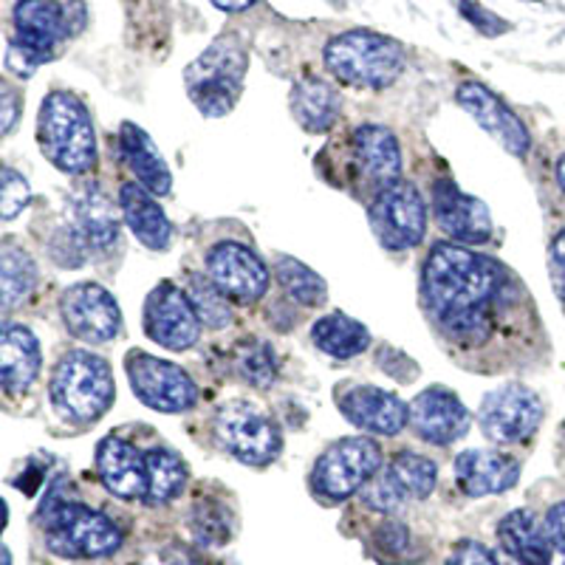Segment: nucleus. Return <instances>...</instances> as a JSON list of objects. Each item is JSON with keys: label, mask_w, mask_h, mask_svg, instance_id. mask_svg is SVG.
Wrapping results in <instances>:
<instances>
[{"label": "nucleus", "mask_w": 565, "mask_h": 565, "mask_svg": "<svg viewBox=\"0 0 565 565\" xmlns=\"http://www.w3.org/2000/svg\"><path fill=\"white\" fill-rule=\"evenodd\" d=\"M509 277L492 257L461 244H436L424 260L422 291L427 311L450 340L478 345L492 334L498 300Z\"/></svg>", "instance_id": "nucleus-1"}, {"label": "nucleus", "mask_w": 565, "mask_h": 565, "mask_svg": "<svg viewBox=\"0 0 565 565\" xmlns=\"http://www.w3.org/2000/svg\"><path fill=\"white\" fill-rule=\"evenodd\" d=\"M40 526H43L49 548L60 557H110L122 546V532L108 514L71 501L63 492V481L54 483L45 494L40 507Z\"/></svg>", "instance_id": "nucleus-2"}, {"label": "nucleus", "mask_w": 565, "mask_h": 565, "mask_svg": "<svg viewBox=\"0 0 565 565\" xmlns=\"http://www.w3.org/2000/svg\"><path fill=\"white\" fill-rule=\"evenodd\" d=\"M38 145L60 173L83 175L97 164V134L90 114L68 90H54L40 105Z\"/></svg>", "instance_id": "nucleus-3"}, {"label": "nucleus", "mask_w": 565, "mask_h": 565, "mask_svg": "<svg viewBox=\"0 0 565 565\" xmlns=\"http://www.w3.org/2000/svg\"><path fill=\"white\" fill-rule=\"evenodd\" d=\"M49 393L60 416L77 424H94L114 405V373L97 353L68 351L54 367Z\"/></svg>", "instance_id": "nucleus-4"}, {"label": "nucleus", "mask_w": 565, "mask_h": 565, "mask_svg": "<svg viewBox=\"0 0 565 565\" xmlns=\"http://www.w3.org/2000/svg\"><path fill=\"white\" fill-rule=\"evenodd\" d=\"M326 65L342 83L382 90L402 77L407 57L396 40L367 29H353L326 45Z\"/></svg>", "instance_id": "nucleus-5"}, {"label": "nucleus", "mask_w": 565, "mask_h": 565, "mask_svg": "<svg viewBox=\"0 0 565 565\" xmlns=\"http://www.w3.org/2000/svg\"><path fill=\"white\" fill-rule=\"evenodd\" d=\"M249 54L238 38H218L201 54L199 60L186 65L184 85L195 108L204 116H226L244 90Z\"/></svg>", "instance_id": "nucleus-6"}, {"label": "nucleus", "mask_w": 565, "mask_h": 565, "mask_svg": "<svg viewBox=\"0 0 565 565\" xmlns=\"http://www.w3.org/2000/svg\"><path fill=\"white\" fill-rule=\"evenodd\" d=\"M215 438L230 456L249 467H266L280 452V427L255 402L235 398L226 402L215 416Z\"/></svg>", "instance_id": "nucleus-7"}, {"label": "nucleus", "mask_w": 565, "mask_h": 565, "mask_svg": "<svg viewBox=\"0 0 565 565\" xmlns=\"http://www.w3.org/2000/svg\"><path fill=\"white\" fill-rule=\"evenodd\" d=\"M380 469V444L365 436L342 438L317 458L311 483H315V492L322 494L326 501H345L351 494L362 492Z\"/></svg>", "instance_id": "nucleus-8"}, {"label": "nucleus", "mask_w": 565, "mask_h": 565, "mask_svg": "<svg viewBox=\"0 0 565 565\" xmlns=\"http://www.w3.org/2000/svg\"><path fill=\"white\" fill-rule=\"evenodd\" d=\"M128 380L134 396L141 405L159 413H184L199 402V387L190 380V373L168 360H159L153 353L130 351L125 356Z\"/></svg>", "instance_id": "nucleus-9"}, {"label": "nucleus", "mask_w": 565, "mask_h": 565, "mask_svg": "<svg viewBox=\"0 0 565 565\" xmlns=\"http://www.w3.org/2000/svg\"><path fill=\"white\" fill-rule=\"evenodd\" d=\"M371 226L385 249H413L427 232V206L422 193L407 181L387 186L371 204Z\"/></svg>", "instance_id": "nucleus-10"}, {"label": "nucleus", "mask_w": 565, "mask_h": 565, "mask_svg": "<svg viewBox=\"0 0 565 565\" xmlns=\"http://www.w3.org/2000/svg\"><path fill=\"white\" fill-rule=\"evenodd\" d=\"M543 422V402L523 385H507L483 396L478 424L494 444H521L537 433Z\"/></svg>", "instance_id": "nucleus-11"}, {"label": "nucleus", "mask_w": 565, "mask_h": 565, "mask_svg": "<svg viewBox=\"0 0 565 565\" xmlns=\"http://www.w3.org/2000/svg\"><path fill=\"white\" fill-rule=\"evenodd\" d=\"M60 315L65 328L88 345H103L122 331V311L108 289L99 282H77L60 297Z\"/></svg>", "instance_id": "nucleus-12"}, {"label": "nucleus", "mask_w": 565, "mask_h": 565, "mask_svg": "<svg viewBox=\"0 0 565 565\" xmlns=\"http://www.w3.org/2000/svg\"><path fill=\"white\" fill-rule=\"evenodd\" d=\"M145 334L168 351H186L201 337V320L193 300L173 282H159L145 302Z\"/></svg>", "instance_id": "nucleus-13"}, {"label": "nucleus", "mask_w": 565, "mask_h": 565, "mask_svg": "<svg viewBox=\"0 0 565 565\" xmlns=\"http://www.w3.org/2000/svg\"><path fill=\"white\" fill-rule=\"evenodd\" d=\"M206 277L232 302H255L266 295L271 275L249 246L221 241L206 255Z\"/></svg>", "instance_id": "nucleus-14"}, {"label": "nucleus", "mask_w": 565, "mask_h": 565, "mask_svg": "<svg viewBox=\"0 0 565 565\" xmlns=\"http://www.w3.org/2000/svg\"><path fill=\"white\" fill-rule=\"evenodd\" d=\"M433 215L452 244L481 246L492 238V215L476 195H467L456 181L441 179L433 186Z\"/></svg>", "instance_id": "nucleus-15"}, {"label": "nucleus", "mask_w": 565, "mask_h": 565, "mask_svg": "<svg viewBox=\"0 0 565 565\" xmlns=\"http://www.w3.org/2000/svg\"><path fill=\"white\" fill-rule=\"evenodd\" d=\"M337 407L342 416L373 436H398L411 424V407L382 387L351 385L337 391Z\"/></svg>", "instance_id": "nucleus-16"}, {"label": "nucleus", "mask_w": 565, "mask_h": 565, "mask_svg": "<svg viewBox=\"0 0 565 565\" xmlns=\"http://www.w3.org/2000/svg\"><path fill=\"white\" fill-rule=\"evenodd\" d=\"M456 99L458 105H461V108L467 110V114L472 116V119H476L503 150H507V153L518 156V159H523V156L529 153V148H532V136H529L526 125L518 119V114H514L501 97H494L487 85H458Z\"/></svg>", "instance_id": "nucleus-17"}, {"label": "nucleus", "mask_w": 565, "mask_h": 565, "mask_svg": "<svg viewBox=\"0 0 565 565\" xmlns=\"http://www.w3.org/2000/svg\"><path fill=\"white\" fill-rule=\"evenodd\" d=\"M407 407H411L413 433L427 444H436V447L458 441L472 427V416L463 407V402L447 387L422 391Z\"/></svg>", "instance_id": "nucleus-18"}, {"label": "nucleus", "mask_w": 565, "mask_h": 565, "mask_svg": "<svg viewBox=\"0 0 565 565\" xmlns=\"http://www.w3.org/2000/svg\"><path fill=\"white\" fill-rule=\"evenodd\" d=\"M353 164L365 184L376 190V195L385 193L387 186L398 184L402 175V148H398L393 130L382 125H362L353 130Z\"/></svg>", "instance_id": "nucleus-19"}, {"label": "nucleus", "mask_w": 565, "mask_h": 565, "mask_svg": "<svg viewBox=\"0 0 565 565\" xmlns=\"http://www.w3.org/2000/svg\"><path fill=\"white\" fill-rule=\"evenodd\" d=\"M97 472L103 487L122 501L148 498V461L125 438L108 436L97 447Z\"/></svg>", "instance_id": "nucleus-20"}, {"label": "nucleus", "mask_w": 565, "mask_h": 565, "mask_svg": "<svg viewBox=\"0 0 565 565\" xmlns=\"http://www.w3.org/2000/svg\"><path fill=\"white\" fill-rule=\"evenodd\" d=\"M14 29H18V43L32 49L43 60H52L71 32L68 12L57 0H18Z\"/></svg>", "instance_id": "nucleus-21"}, {"label": "nucleus", "mask_w": 565, "mask_h": 565, "mask_svg": "<svg viewBox=\"0 0 565 565\" xmlns=\"http://www.w3.org/2000/svg\"><path fill=\"white\" fill-rule=\"evenodd\" d=\"M458 487L469 498H487L501 494L518 483L521 478V461L494 450H467L456 461Z\"/></svg>", "instance_id": "nucleus-22"}, {"label": "nucleus", "mask_w": 565, "mask_h": 565, "mask_svg": "<svg viewBox=\"0 0 565 565\" xmlns=\"http://www.w3.org/2000/svg\"><path fill=\"white\" fill-rule=\"evenodd\" d=\"M68 226L77 232L83 244L90 249L105 252L119 238V218L108 195L97 186H83L68 201Z\"/></svg>", "instance_id": "nucleus-23"}, {"label": "nucleus", "mask_w": 565, "mask_h": 565, "mask_svg": "<svg viewBox=\"0 0 565 565\" xmlns=\"http://www.w3.org/2000/svg\"><path fill=\"white\" fill-rule=\"evenodd\" d=\"M40 342L26 326L3 322L0 331V382L9 393H23L40 376Z\"/></svg>", "instance_id": "nucleus-24"}, {"label": "nucleus", "mask_w": 565, "mask_h": 565, "mask_svg": "<svg viewBox=\"0 0 565 565\" xmlns=\"http://www.w3.org/2000/svg\"><path fill=\"white\" fill-rule=\"evenodd\" d=\"M498 540L503 552L518 565H552L554 543L548 537L546 521L529 509H514L498 523Z\"/></svg>", "instance_id": "nucleus-25"}, {"label": "nucleus", "mask_w": 565, "mask_h": 565, "mask_svg": "<svg viewBox=\"0 0 565 565\" xmlns=\"http://www.w3.org/2000/svg\"><path fill=\"white\" fill-rule=\"evenodd\" d=\"M119 210H122L125 224L139 244L153 252L168 249L170 238H173V226H170V218L164 215L159 201L153 199V193H148L145 186L125 184L119 190Z\"/></svg>", "instance_id": "nucleus-26"}, {"label": "nucleus", "mask_w": 565, "mask_h": 565, "mask_svg": "<svg viewBox=\"0 0 565 565\" xmlns=\"http://www.w3.org/2000/svg\"><path fill=\"white\" fill-rule=\"evenodd\" d=\"M119 150H122V159L128 164L130 173L136 175L139 186H145L148 193L153 195H168L170 186H173V175H170L168 161L161 159V153L156 150L153 139H150L139 125L125 122L119 128Z\"/></svg>", "instance_id": "nucleus-27"}, {"label": "nucleus", "mask_w": 565, "mask_h": 565, "mask_svg": "<svg viewBox=\"0 0 565 565\" xmlns=\"http://www.w3.org/2000/svg\"><path fill=\"white\" fill-rule=\"evenodd\" d=\"M291 114L309 134H326L340 116V94L326 79H300L291 88Z\"/></svg>", "instance_id": "nucleus-28"}, {"label": "nucleus", "mask_w": 565, "mask_h": 565, "mask_svg": "<svg viewBox=\"0 0 565 565\" xmlns=\"http://www.w3.org/2000/svg\"><path fill=\"white\" fill-rule=\"evenodd\" d=\"M311 340L322 353L334 356V360H353L371 345V331L362 322H356L348 315H328L315 322L311 328Z\"/></svg>", "instance_id": "nucleus-29"}, {"label": "nucleus", "mask_w": 565, "mask_h": 565, "mask_svg": "<svg viewBox=\"0 0 565 565\" xmlns=\"http://www.w3.org/2000/svg\"><path fill=\"white\" fill-rule=\"evenodd\" d=\"M148 461V498L145 503L150 507H164L173 498H179L186 483V467L173 450L156 447L145 456Z\"/></svg>", "instance_id": "nucleus-30"}, {"label": "nucleus", "mask_w": 565, "mask_h": 565, "mask_svg": "<svg viewBox=\"0 0 565 565\" xmlns=\"http://www.w3.org/2000/svg\"><path fill=\"white\" fill-rule=\"evenodd\" d=\"M38 286V266L29 257V252L18 246H3L0 255V297H3V311L18 309Z\"/></svg>", "instance_id": "nucleus-31"}, {"label": "nucleus", "mask_w": 565, "mask_h": 565, "mask_svg": "<svg viewBox=\"0 0 565 565\" xmlns=\"http://www.w3.org/2000/svg\"><path fill=\"white\" fill-rule=\"evenodd\" d=\"M275 277L282 291L300 306H322L328 300L326 280L295 257H280L275 264Z\"/></svg>", "instance_id": "nucleus-32"}, {"label": "nucleus", "mask_w": 565, "mask_h": 565, "mask_svg": "<svg viewBox=\"0 0 565 565\" xmlns=\"http://www.w3.org/2000/svg\"><path fill=\"white\" fill-rule=\"evenodd\" d=\"M186 295H190L195 311H199L201 326L212 328V331H221V328H226L232 322L230 297H226L210 277H190V282H186Z\"/></svg>", "instance_id": "nucleus-33"}, {"label": "nucleus", "mask_w": 565, "mask_h": 565, "mask_svg": "<svg viewBox=\"0 0 565 565\" xmlns=\"http://www.w3.org/2000/svg\"><path fill=\"white\" fill-rule=\"evenodd\" d=\"M396 476V481L405 487V492L411 494L413 501H424L430 498L433 489L438 481V467L430 458L418 456V452H396L387 467Z\"/></svg>", "instance_id": "nucleus-34"}, {"label": "nucleus", "mask_w": 565, "mask_h": 565, "mask_svg": "<svg viewBox=\"0 0 565 565\" xmlns=\"http://www.w3.org/2000/svg\"><path fill=\"white\" fill-rule=\"evenodd\" d=\"M235 371L241 373V380L249 382L252 387H269L277 380V356L266 342L249 340L241 342L235 348Z\"/></svg>", "instance_id": "nucleus-35"}, {"label": "nucleus", "mask_w": 565, "mask_h": 565, "mask_svg": "<svg viewBox=\"0 0 565 565\" xmlns=\"http://www.w3.org/2000/svg\"><path fill=\"white\" fill-rule=\"evenodd\" d=\"M190 529L195 534V543L204 548H218L230 543L232 518L230 509L218 501H199L190 518Z\"/></svg>", "instance_id": "nucleus-36"}, {"label": "nucleus", "mask_w": 565, "mask_h": 565, "mask_svg": "<svg viewBox=\"0 0 565 565\" xmlns=\"http://www.w3.org/2000/svg\"><path fill=\"white\" fill-rule=\"evenodd\" d=\"M362 501H365L367 509L382 514H393L411 501V494L405 492V487L396 481L391 469H380L371 481L362 489Z\"/></svg>", "instance_id": "nucleus-37"}, {"label": "nucleus", "mask_w": 565, "mask_h": 565, "mask_svg": "<svg viewBox=\"0 0 565 565\" xmlns=\"http://www.w3.org/2000/svg\"><path fill=\"white\" fill-rule=\"evenodd\" d=\"M32 201V186L14 168H3V181H0V210H3V221L18 218L20 212L26 210Z\"/></svg>", "instance_id": "nucleus-38"}, {"label": "nucleus", "mask_w": 565, "mask_h": 565, "mask_svg": "<svg viewBox=\"0 0 565 565\" xmlns=\"http://www.w3.org/2000/svg\"><path fill=\"white\" fill-rule=\"evenodd\" d=\"M461 14L487 38H498V34L509 32V23L503 18H498L494 12H489L481 3H472V0H461Z\"/></svg>", "instance_id": "nucleus-39"}, {"label": "nucleus", "mask_w": 565, "mask_h": 565, "mask_svg": "<svg viewBox=\"0 0 565 565\" xmlns=\"http://www.w3.org/2000/svg\"><path fill=\"white\" fill-rule=\"evenodd\" d=\"M43 63H45V60L40 57V54H34L32 49H26V45L18 43V40H12V43H9L7 68L12 71L14 77H23V79L32 77L34 71H38Z\"/></svg>", "instance_id": "nucleus-40"}, {"label": "nucleus", "mask_w": 565, "mask_h": 565, "mask_svg": "<svg viewBox=\"0 0 565 565\" xmlns=\"http://www.w3.org/2000/svg\"><path fill=\"white\" fill-rule=\"evenodd\" d=\"M444 565H498V557L487 546L476 543V540H463V543L452 548Z\"/></svg>", "instance_id": "nucleus-41"}, {"label": "nucleus", "mask_w": 565, "mask_h": 565, "mask_svg": "<svg viewBox=\"0 0 565 565\" xmlns=\"http://www.w3.org/2000/svg\"><path fill=\"white\" fill-rule=\"evenodd\" d=\"M376 546H380L382 552L402 554L405 548H411V532H407V526H402V523H382V526L376 529Z\"/></svg>", "instance_id": "nucleus-42"}, {"label": "nucleus", "mask_w": 565, "mask_h": 565, "mask_svg": "<svg viewBox=\"0 0 565 565\" xmlns=\"http://www.w3.org/2000/svg\"><path fill=\"white\" fill-rule=\"evenodd\" d=\"M548 271H552L554 291L565 300V230L548 246Z\"/></svg>", "instance_id": "nucleus-43"}, {"label": "nucleus", "mask_w": 565, "mask_h": 565, "mask_svg": "<svg viewBox=\"0 0 565 565\" xmlns=\"http://www.w3.org/2000/svg\"><path fill=\"white\" fill-rule=\"evenodd\" d=\"M546 529H548V537H552L554 548L563 554L565 559V501L563 503H554L552 509L546 512Z\"/></svg>", "instance_id": "nucleus-44"}, {"label": "nucleus", "mask_w": 565, "mask_h": 565, "mask_svg": "<svg viewBox=\"0 0 565 565\" xmlns=\"http://www.w3.org/2000/svg\"><path fill=\"white\" fill-rule=\"evenodd\" d=\"M161 557H164V565H206L199 552L186 546H168Z\"/></svg>", "instance_id": "nucleus-45"}, {"label": "nucleus", "mask_w": 565, "mask_h": 565, "mask_svg": "<svg viewBox=\"0 0 565 565\" xmlns=\"http://www.w3.org/2000/svg\"><path fill=\"white\" fill-rule=\"evenodd\" d=\"M3 134H9L14 125V119H18V99H14V94L9 88H3Z\"/></svg>", "instance_id": "nucleus-46"}, {"label": "nucleus", "mask_w": 565, "mask_h": 565, "mask_svg": "<svg viewBox=\"0 0 565 565\" xmlns=\"http://www.w3.org/2000/svg\"><path fill=\"white\" fill-rule=\"evenodd\" d=\"M221 12H244V9L255 7L257 0H212Z\"/></svg>", "instance_id": "nucleus-47"}, {"label": "nucleus", "mask_w": 565, "mask_h": 565, "mask_svg": "<svg viewBox=\"0 0 565 565\" xmlns=\"http://www.w3.org/2000/svg\"><path fill=\"white\" fill-rule=\"evenodd\" d=\"M557 181H559V190H563L565 195V156L557 161Z\"/></svg>", "instance_id": "nucleus-48"}, {"label": "nucleus", "mask_w": 565, "mask_h": 565, "mask_svg": "<svg viewBox=\"0 0 565 565\" xmlns=\"http://www.w3.org/2000/svg\"><path fill=\"white\" fill-rule=\"evenodd\" d=\"M3 565H12V557H9V548H3Z\"/></svg>", "instance_id": "nucleus-49"}]
</instances>
